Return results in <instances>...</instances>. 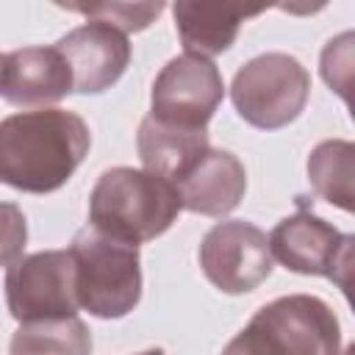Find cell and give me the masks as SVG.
Segmentation results:
<instances>
[{
	"label": "cell",
	"mask_w": 355,
	"mask_h": 355,
	"mask_svg": "<svg viewBox=\"0 0 355 355\" xmlns=\"http://www.w3.org/2000/svg\"><path fill=\"white\" fill-rule=\"evenodd\" d=\"M89 147V125L75 111L11 114L0 119V183L28 194H50L72 178Z\"/></svg>",
	"instance_id": "cell-1"
},
{
	"label": "cell",
	"mask_w": 355,
	"mask_h": 355,
	"mask_svg": "<svg viewBox=\"0 0 355 355\" xmlns=\"http://www.w3.org/2000/svg\"><path fill=\"white\" fill-rule=\"evenodd\" d=\"M180 211L175 183L133 166L105 169L89 194L92 227L136 247L166 233Z\"/></svg>",
	"instance_id": "cell-2"
},
{
	"label": "cell",
	"mask_w": 355,
	"mask_h": 355,
	"mask_svg": "<svg viewBox=\"0 0 355 355\" xmlns=\"http://www.w3.org/2000/svg\"><path fill=\"white\" fill-rule=\"evenodd\" d=\"M341 324L333 308L313 294H288L255 311L222 355H338Z\"/></svg>",
	"instance_id": "cell-3"
},
{
	"label": "cell",
	"mask_w": 355,
	"mask_h": 355,
	"mask_svg": "<svg viewBox=\"0 0 355 355\" xmlns=\"http://www.w3.org/2000/svg\"><path fill=\"white\" fill-rule=\"evenodd\" d=\"M78 308L97 319H122L141 300L139 247L86 225L69 244Z\"/></svg>",
	"instance_id": "cell-4"
},
{
	"label": "cell",
	"mask_w": 355,
	"mask_h": 355,
	"mask_svg": "<svg viewBox=\"0 0 355 355\" xmlns=\"http://www.w3.org/2000/svg\"><path fill=\"white\" fill-rule=\"evenodd\" d=\"M311 94L308 69L288 53H263L250 58L230 83V100L239 116L258 130H280L294 122Z\"/></svg>",
	"instance_id": "cell-5"
},
{
	"label": "cell",
	"mask_w": 355,
	"mask_h": 355,
	"mask_svg": "<svg viewBox=\"0 0 355 355\" xmlns=\"http://www.w3.org/2000/svg\"><path fill=\"white\" fill-rule=\"evenodd\" d=\"M6 302L19 324L78 316L69 250H42L14 261L6 272Z\"/></svg>",
	"instance_id": "cell-6"
},
{
	"label": "cell",
	"mask_w": 355,
	"mask_h": 355,
	"mask_svg": "<svg viewBox=\"0 0 355 355\" xmlns=\"http://www.w3.org/2000/svg\"><path fill=\"white\" fill-rule=\"evenodd\" d=\"M269 255L297 275H319L349 291L355 236L336 230L311 211H297L275 225L266 236Z\"/></svg>",
	"instance_id": "cell-7"
},
{
	"label": "cell",
	"mask_w": 355,
	"mask_h": 355,
	"mask_svg": "<svg viewBox=\"0 0 355 355\" xmlns=\"http://www.w3.org/2000/svg\"><path fill=\"white\" fill-rule=\"evenodd\" d=\"M225 97L222 72L211 58L183 53L166 61L150 92L153 119L175 128H205Z\"/></svg>",
	"instance_id": "cell-8"
},
{
	"label": "cell",
	"mask_w": 355,
	"mask_h": 355,
	"mask_svg": "<svg viewBox=\"0 0 355 355\" xmlns=\"http://www.w3.org/2000/svg\"><path fill=\"white\" fill-rule=\"evenodd\" d=\"M200 269L222 294H247L272 275L269 241L244 219L216 222L200 241Z\"/></svg>",
	"instance_id": "cell-9"
},
{
	"label": "cell",
	"mask_w": 355,
	"mask_h": 355,
	"mask_svg": "<svg viewBox=\"0 0 355 355\" xmlns=\"http://www.w3.org/2000/svg\"><path fill=\"white\" fill-rule=\"evenodd\" d=\"M55 50L64 55L72 72V92L103 94L108 92L130 64V42L122 31L89 19L61 36Z\"/></svg>",
	"instance_id": "cell-10"
},
{
	"label": "cell",
	"mask_w": 355,
	"mask_h": 355,
	"mask_svg": "<svg viewBox=\"0 0 355 355\" xmlns=\"http://www.w3.org/2000/svg\"><path fill=\"white\" fill-rule=\"evenodd\" d=\"M72 92V72L53 47H22L6 55L0 94L17 108H47Z\"/></svg>",
	"instance_id": "cell-11"
},
{
	"label": "cell",
	"mask_w": 355,
	"mask_h": 355,
	"mask_svg": "<svg viewBox=\"0 0 355 355\" xmlns=\"http://www.w3.org/2000/svg\"><path fill=\"white\" fill-rule=\"evenodd\" d=\"M175 186L186 211L222 219L244 200L247 172L233 153L208 147L205 155Z\"/></svg>",
	"instance_id": "cell-12"
},
{
	"label": "cell",
	"mask_w": 355,
	"mask_h": 355,
	"mask_svg": "<svg viewBox=\"0 0 355 355\" xmlns=\"http://www.w3.org/2000/svg\"><path fill=\"white\" fill-rule=\"evenodd\" d=\"M263 6H244V3H194L180 0L172 6L178 36L186 53L211 58L236 42L244 19L258 17Z\"/></svg>",
	"instance_id": "cell-13"
},
{
	"label": "cell",
	"mask_w": 355,
	"mask_h": 355,
	"mask_svg": "<svg viewBox=\"0 0 355 355\" xmlns=\"http://www.w3.org/2000/svg\"><path fill=\"white\" fill-rule=\"evenodd\" d=\"M205 128H175L144 116L136 133V150L147 172L178 183L208 150Z\"/></svg>",
	"instance_id": "cell-14"
},
{
	"label": "cell",
	"mask_w": 355,
	"mask_h": 355,
	"mask_svg": "<svg viewBox=\"0 0 355 355\" xmlns=\"http://www.w3.org/2000/svg\"><path fill=\"white\" fill-rule=\"evenodd\" d=\"M308 180L313 191L327 200L330 205H338L341 211H352L355 200V147L344 139H327L316 144L308 155Z\"/></svg>",
	"instance_id": "cell-15"
},
{
	"label": "cell",
	"mask_w": 355,
	"mask_h": 355,
	"mask_svg": "<svg viewBox=\"0 0 355 355\" xmlns=\"http://www.w3.org/2000/svg\"><path fill=\"white\" fill-rule=\"evenodd\" d=\"M8 355H92V333L78 316L28 322L11 336Z\"/></svg>",
	"instance_id": "cell-16"
},
{
	"label": "cell",
	"mask_w": 355,
	"mask_h": 355,
	"mask_svg": "<svg viewBox=\"0 0 355 355\" xmlns=\"http://www.w3.org/2000/svg\"><path fill=\"white\" fill-rule=\"evenodd\" d=\"M61 8L105 22L122 33H133L155 22V17L164 11V3H92V6H61Z\"/></svg>",
	"instance_id": "cell-17"
},
{
	"label": "cell",
	"mask_w": 355,
	"mask_h": 355,
	"mask_svg": "<svg viewBox=\"0 0 355 355\" xmlns=\"http://www.w3.org/2000/svg\"><path fill=\"white\" fill-rule=\"evenodd\" d=\"M352 33H341L338 39H330L327 47L322 50V78L327 80L330 89H336L344 100L347 97V89H349V78H352Z\"/></svg>",
	"instance_id": "cell-18"
},
{
	"label": "cell",
	"mask_w": 355,
	"mask_h": 355,
	"mask_svg": "<svg viewBox=\"0 0 355 355\" xmlns=\"http://www.w3.org/2000/svg\"><path fill=\"white\" fill-rule=\"evenodd\" d=\"M28 241V222L17 202H0V266L22 258Z\"/></svg>",
	"instance_id": "cell-19"
},
{
	"label": "cell",
	"mask_w": 355,
	"mask_h": 355,
	"mask_svg": "<svg viewBox=\"0 0 355 355\" xmlns=\"http://www.w3.org/2000/svg\"><path fill=\"white\" fill-rule=\"evenodd\" d=\"M139 355H166L161 347H153V349H144V352H139Z\"/></svg>",
	"instance_id": "cell-20"
},
{
	"label": "cell",
	"mask_w": 355,
	"mask_h": 355,
	"mask_svg": "<svg viewBox=\"0 0 355 355\" xmlns=\"http://www.w3.org/2000/svg\"><path fill=\"white\" fill-rule=\"evenodd\" d=\"M3 69H6V55L0 53V86H3Z\"/></svg>",
	"instance_id": "cell-21"
}]
</instances>
